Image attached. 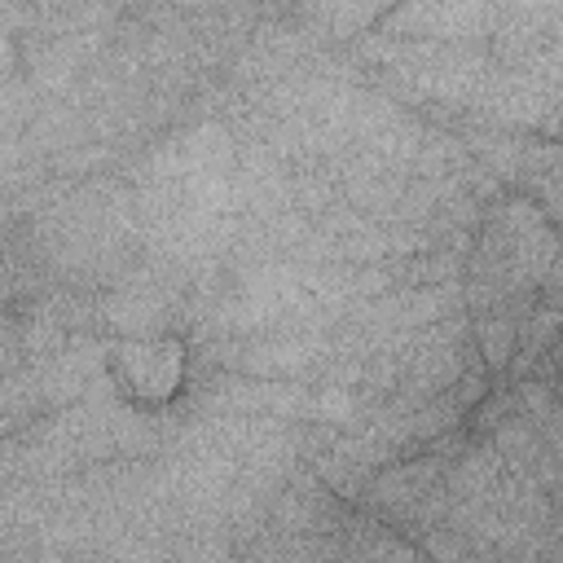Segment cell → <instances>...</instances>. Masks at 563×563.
Segmentation results:
<instances>
[{
    "mask_svg": "<svg viewBox=\"0 0 563 563\" xmlns=\"http://www.w3.org/2000/svg\"><path fill=\"white\" fill-rule=\"evenodd\" d=\"M194 352L180 334H141V339H119L106 352V383L110 391L150 413L176 405V396L189 387Z\"/></svg>",
    "mask_w": 563,
    "mask_h": 563,
    "instance_id": "6da1fadb",
    "label": "cell"
}]
</instances>
